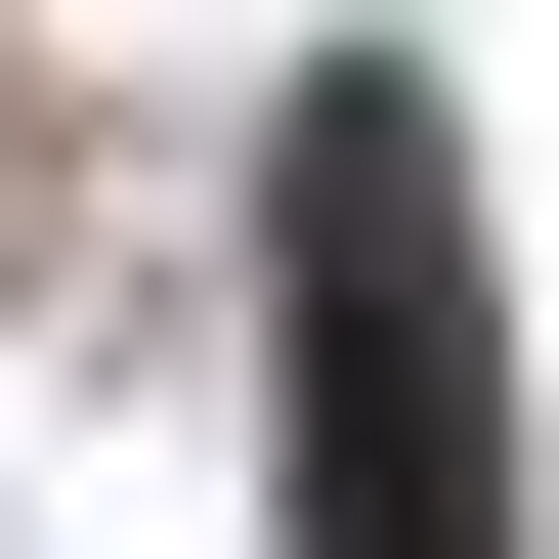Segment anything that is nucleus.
<instances>
[{
	"label": "nucleus",
	"instance_id": "nucleus-1",
	"mask_svg": "<svg viewBox=\"0 0 559 559\" xmlns=\"http://www.w3.org/2000/svg\"><path fill=\"white\" fill-rule=\"evenodd\" d=\"M259 259H301V559H516V388H474V215H430V86H301Z\"/></svg>",
	"mask_w": 559,
	"mask_h": 559
}]
</instances>
